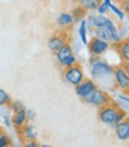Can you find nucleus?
<instances>
[{
    "label": "nucleus",
    "instance_id": "nucleus-1",
    "mask_svg": "<svg viewBox=\"0 0 129 147\" xmlns=\"http://www.w3.org/2000/svg\"><path fill=\"white\" fill-rule=\"evenodd\" d=\"M83 98H84L85 102H88L90 105H94V106H98V107L112 102L109 95L107 93H104L103 90L97 89V88H94L85 97H83Z\"/></svg>",
    "mask_w": 129,
    "mask_h": 147
},
{
    "label": "nucleus",
    "instance_id": "nucleus-2",
    "mask_svg": "<svg viewBox=\"0 0 129 147\" xmlns=\"http://www.w3.org/2000/svg\"><path fill=\"white\" fill-rule=\"evenodd\" d=\"M64 78L68 83L72 86H77L83 81L84 76H83V70L79 64L75 63L70 67H67L65 71H64Z\"/></svg>",
    "mask_w": 129,
    "mask_h": 147
},
{
    "label": "nucleus",
    "instance_id": "nucleus-3",
    "mask_svg": "<svg viewBox=\"0 0 129 147\" xmlns=\"http://www.w3.org/2000/svg\"><path fill=\"white\" fill-rule=\"evenodd\" d=\"M121 109V108H117L115 105H110L107 103L104 106H101L99 108V119H101V121H102L103 123L105 125H113L115 123V120H116V116H117V113H118V110Z\"/></svg>",
    "mask_w": 129,
    "mask_h": 147
},
{
    "label": "nucleus",
    "instance_id": "nucleus-4",
    "mask_svg": "<svg viewBox=\"0 0 129 147\" xmlns=\"http://www.w3.org/2000/svg\"><path fill=\"white\" fill-rule=\"evenodd\" d=\"M108 48H109L108 42L101 39V38H97V37H94L89 44V50L93 55H95V56H99V55L104 53L108 50Z\"/></svg>",
    "mask_w": 129,
    "mask_h": 147
},
{
    "label": "nucleus",
    "instance_id": "nucleus-5",
    "mask_svg": "<svg viewBox=\"0 0 129 147\" xmlns=\"http://www.w3.org/2000/svg\"><path fill=\"white\" fill-rule=\"evenodd\" d=\"M110 72H112V68L102 61L95 62L93 64V68H91V74H93L94 77H101V76L108 75Z\"/></svg>",
    "mask_w": 129,
    "mask_h": 147
},
{
    "label": "nucleus",
    "instance_id": "nucleus-6",
    "mask_svg": "<svg viewBox=\"0 0 129 147\" xmlns=\"http://www.w3.org/2000/svg\"><path fill=\"white\" fill-rule=\"evenodd\" d=\"M114 75H115V80H116L120 88L123 89V90L129 89V76H128V74L123 70V68L117 67L114 71Z\"/></svg>",
    "mask_w": 129,
    "mask_h": 147
},
{
    "label": "nucleus",
    "instance_id": "nucleus-7",
    "mask_svg": "<svg viewBox=\"0 0 129 147\" xmlns=\"http://www.w3.org/2000/svg\"><path fill=\"white\" fill-rule=\"evenodd\" d=\"M12 125L17 128V129H20L22 127H24L27 117H26V110L25 108H20L18 110H14L13 116H12Z\"/></svg>",
    "mask_w": 129,
    "mask_h": 147
},
{
    "label": "nucleus",
    "instance_id": "nucleus-8",
    "mask_svg": "<svg viewBox=\"0 0 129 147\" xmlns=\"http://www.w3.org/2000/svg\"><path fill=\"white\" fill-rule=\"evenodd\" d=\"M64 44H67V38L63 34L59 33V34H54V36L51 37V38L49 39V42H48V47L51 51L57 52Z\"/></svg>",
    "mask_w": 129,
    "mask_h": 147
},
{
    "label": "nucleus",
    "instance_id": "nucleus-9",
    "mask_svg": "<svg viewBox=\"0 0 129 147\" xmlns=\"http://www.w3.org/2000/svg\"><path fill=\"white\" fill-rule=\"evenodd\" d=\"M94 88H96V87H95L93 81H90V80L82 81L79 84L76 86V94L81 97H85Z\"/></svg>",
    "mask_w": 129,
    "mask_h": 147
},
{
    "label": "nucleus",
    "instance_id": "nucleus-10",
    "mask_svg": "<svg viewBox=\"0 0 129 147\" xmlns=\"http://www.w3.org/2000/svg\"><path fill=\"white\" fill-rule=\"evenodd\" d=\"M116 134L120 140L129 139V119H126L116 126Z\"/></svg>",
    "mask_w": 129,
    "mask_h": 147
},
{
    "label": "nucleus",
    "instance_id": "nucleus-11",
    "mask_svg": "<svg viewBox=\"0 0 129 147\" xmlns=\"http://www.w3.org/2000/svg\"><path fill=\"white\" fill-rule=\"evenodd\" d=\"M72 55V49H71V47L67 43V44H64L63 47L56 52V56H57V61H58V63L60 64H63V62L65 61L68 57H70Z\"/></svg>",
    "mask_w": 129,
    "mask_h": 147
},
{
    "label": "nucleus",
    "instance_id": "nucleus-12",
    "mask_svg": "<svg viewBox=\"0 0 129 147\" xmlns=\"http://www.w3.org/2000/svg\"><path fill=\"white\" fill-rule=\"evenodd\" d=\"M20 132L26 138L27 140H36V138H37V132L34 129V127L32 125H24V127L20 128Z\"/></svg>",
    "mask_w": 129,
    "mask_h": 147
},
{
    "label": "nucleus",
    "instance_id": "nucleus-13",
    "mask_svg": "<svg viewBox=\"0 0 129 147\" xmlns=\"http://www.w3.org/2000/svg\"><path fill=\"white\" fill-rule=\"evenodd\" d=\"M118 50L122 59L124 62H129V38H127L126 40L118 44Z\"/></svg>",
    "mask_w": 129,
    "mask_h": 147
},
{
    "label": "nucleus",
    "instance_id": "nucleus-14",
    "mask_svg": "<svg viewBox=\"0 0 129 147\" xmlns=\"http://www.w3.org/2000/svg\"><path fill=\"white\" fill-rule=\"evenodd\" d=\"M78 3H79V6H82L84 10L93 11L99 6L101 0H78Z\"/></svg>",
    "mask_w": 129,
    "mask_h": 147
},
{
    "label": "nucleus",
    "instance_id": "nucleus-15",
    "mask_svg": "<svg viewBox=\"0 0 129 147\" xmlns=\"http://www.w3.org/2000/svg\"><path fill=\"white\" fill-rule=\"evenodd\" d=\"M104 27L108 30V32H109V34H110V37H112V39L113 40H115V42H120V36H118V32H117V30H116V27H115V25L112 23V20H107V23H105V25H104Z\"/></svg>",
    "mask_w": 129,
    "mask_h": 147
},
{
    "label": "nucleus",
    "instance_id": "nucleus-16",
    "mask_svg": "<svg viewBox=\"0 0 129 147\" xmlns=\"http://www.w3.org/2000/svg\"><path fill=\"white\" fill-rule=\"evenodd\" d=\"M57 23L62 26H69L73 23V18L69 13H60L59 17L57 18Z\"/></svg>",
    "mask_w": 129,
    "mask_h": 147
},
{
    "label": "nucleus",
    "instance_id": "nucleus-17",
    "mask_svg": "<svg viewBox=\"0 0 129 147\" xmlns=\"http://www.w3.org/2000/svg\"><path fill=\"white\" fill-rule=\"evenodd\" d=\"M95 33H96L97 38H101V39H103V40H105V42H108V40L112 39V37H110L108 30L105 29L104 26H103V27H96Z\"/></svg>",
    "mask_w": 129,
    "mask_h": 147
},
{
    "label": "nucleus",
    "instance_id": "nucleus-18",
    "mask_svg": "<svg viewBox=\"0 0 129 147\" xmlns=\"http://www.w3.org/2000/svg\"><path fill=\"white\" fill-rule=\"evenodd\" d=\"M85 11L87 10H84L82 6H78V7H76L75 10H73V12H72V18H73V22H79L83 17L85 16Z\"/></svg>",
    "mask_w": 129,
    "mask_h": 147
},
{
    "label": "nucleus",
    "instance_id": "nucleus-19",
    "mask_svg": "<svg viewBox=\"0 0 129 147\" xmlns=\"http://www.w3.org/2000/svg\"><path fill=\"white\" fill-rule=\"evenodd\" d=\"M79 37L83 42V44L87 45L88 40H87V22L85 20H82L81 22V26H79Z\"/></svg>",
    "mask_w": 129,
    "mask_h": 147
},
{
    "label": "nucleus",
    "instance_id": "nucleus-20",
    "mask_svg": "<svg viewBox=\"0 0 129 147\" xmlns=\"http://www.w3.org/2000/svg\"><path fill=\"white\" fill-rule=\"evenodd\" d=\"M91 19H93V24H94L96 27H103V26L105 25L107 20H108V18H105V17L102 16V14H99V16L93 17Z\"/></svg>",
    "mask_w": 129,
    "mask_h": 147
},
{
    "label": "nucleus",
    "instance_id": "nucleus-21",
    "mask_svg": "<svg viewBox=\"0 0 129 147\" xmlns=\"http://www.w3.org/2000/svg\"><path fill=\"white\" fill-rule=\"evenodd\" d=\"M11 103V97L4 89H0V107Z\"/></svg>",
    "mask_w": 129,
    "mask_h": 147
},
{
    "label": "nucleus",
    "instance_id": "nucleus-22",
    "mask_svg": "<svg viewBox=\"0 0 129 147\" xmlns=\"http://www.w3.org/2000/svg\"><path fill=\"white\" fill-rule=\"evenodd\" d=\"M11 144H12V141L7 134H5V133L0 134V147H5V146H8Z\"/></svg>",
    "mask_w": 129,
    "mask_h": 147
},
{
    "label": "nucleus",
    "instance_id": "nucleus-23",
    "mask_svg": "<svg viewBox=\"0 0 129 147\" xmlns=\"http://www.w3.org/2000/svg\"><path fill=\"white\" fill-rule=\"evenodd\" d=\"M110 5V0H104V3L99 4V6L97 7V10L99 13H105V11L108 10V7Z\"/></svg>",
    "mask_w": 129,
    "mask_h": 147
},
{
    "label": "nucleus",
    "instance_id": "nucleus-24",
    "mask_svg": "<svg viewBox=\"0 0 129 147\" xmlns=\"http://www.w3.org/2000/svg\"><path fill=\"white\" fill-rule=\"evenodd\" d=\"M75 63H76V58H75V56H73V55H71L70 57H68L65 61L63 62L62 65L67 68V67H70V65H72V64H75Z\"/></svg>",
    "mask_w": 129,
    "mask_h": 147
},
{
    "label": "nucleus",
    "instance_id": "nucleus-25",
    "mask_svg": "<svg viewBox=\"0 0 129 147\" xmlns=\"http://www.w3.org/2000/svg\"><path fill=\"white\" fill-rule=\"evenodd\" d=\"M109 7L112 8V10H113V11H114V12H115V13H116L117 16H118V18H120V19H123V18H124V14H123V13H122L121 11H120L117 7H115V6H114V5H112V4L109 5Z\"/></svg>",
    "mask_w": 129,
    "mask_h": 147
},
{
    "label": "nucleus",
    "instance_id": "nucleus-26",
    "mask_svg": "<svg viewBox=\"0 0 129 147\" xmlns=\"http://www.w3.org/2000/svg\"><path fill=\"white\" fill-rule=\"evenodd\" d=\"M121 6L123 8V11L129 14V0H122V5Z\"/></svg>",
    "mask_w": 129,
    "mask_h": 147
},
{
    "label": "nucleus",
    "instance_id": "nucleus-27",
    "mask_svg": "<svg viewBox=\"0 0 129 147\" xmlns=\"http://www.w3.org/2000/svg\"><path fill=\"white\" fill-rule=\"evenodd\" d=\"M34 116H36V114H34V112H32V110H27L26 112V117L29 119V120H33Z\"/></svg>",
    "mask_w": 129,
    "mask_h": 147
},
{
    "label": "nucleus",
    "instance_id": "nucleus-28",
    "mask_svg": "<svg viewBox=\"0 0 129 147\" xmlns=\"http://www.w3.org/2000/svg\"><path fill=\"white\" fill-rule=\"evenodd\" d=\"M122 68H123V70L128 74V76H129V62H126V63H123L122 64Z\"/></svg>",
    "mask_w": 129,
    "mask_h": 147
},
{
    "label": "nucleus",
    "instance_id": "nucleus-29",
    "mask_svg": "<svg viewBox=\"0 0 129 147\" xmlns=\"http://www.w3.org/2000/svg\"><path fill=\"white\" fill-rule=\"evenodd\" d=\"M4 120H5V123H6V126H7V127H10L11 122H10V119H8V116H5V117H4Z\"/></svg>",
    "mask_w": 129,
    "mask_h": 147
},
{
    "label": "nucleus",
    "instance_id": "nucleus-30",
    "mask_svg": "<svg viewBox=\"0 0 129 147\" xmlns=\"http://www.w3.org/2000/svg\"><path fill=\"white\" fill-rule=\"evenodd\" d=\"M4 133V129H3V127H0V134Z\"/></svg>",
    "mask_w": 129,
    "mask_h": 147
},
{
    "label": "nucleus",
    "instance_id": "nucleus-31",
    "mask_svg": "<svg viewBox=\"0 0 129 147\" xmlns=\"http://www.w3.org/2000/svg\"><path fill=\"white\" fill-rule=\"evenodd\" d=\"M128 90H129V89H128Z\"/></svg>",
    "mask_w": 129,
    "mask_h": 147
}]
</instances>
